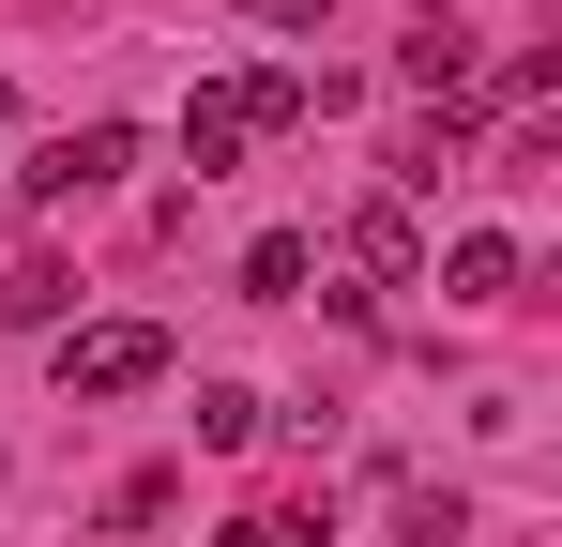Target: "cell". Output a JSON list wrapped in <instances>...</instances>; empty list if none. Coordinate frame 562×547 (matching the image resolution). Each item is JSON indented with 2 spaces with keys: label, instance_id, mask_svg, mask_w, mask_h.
<instances>
[{
  "label": "cell",
  "instance_id": "obj_1",
  "mask_svg": "<svg viewBox=\"0 0 562 547\" xmlns=\"http://www.w3.org/2000/svg\"><path fill=\"white\" fill-rule=\"evenodd\" d=\"M304 107H319V91L289 77V62H244V77L183 91V168H198V182H213V168H244V153H259V137H289Z\"/></svg>",
  "mask_w": 562,
  "mask_h": 547
},
{
  "label": "cell",
  "instance_id": "obj_2",
  "mask_svg": "<svg viewBox=\"0 0 562 547\" xmlns=\"http://www.w3.org/2000/svg\"><path fill=\"white\" fill-rule=\"evenodd\" d=\"M153 380H168V335H153V320H77V335H61V395H77V411H122V395H153Z\"/></svg>",
  "mask_w": 562,
  "mask_h": 547
},
{
  "label": "cell",
  "instance_id": "obj_3",
  "mask_svg": "<svg viewBox=\"0 0 562 547\" xmlns=\"http://www.w3.org/2000/svg\"><path fill=\"white\" fill-rule=\"evenodd\" d=\"M122 168H137V122H77V137H46V153L15 168V198H31V213H77V198H106Z\"/></svg>",
  "mask_w": 562,
  "mask_h": 547
},
{
  "label": "cell",
  "instance_id": "obj_4",
  "mask_svg": "<svg viewBox=\"0 0 562 547\" xmlns=\"http://www.w3.org/2000/svg\"><path fill=\"white\" fill-rule=\"evenodd\" d=\"M350 274H366V304H380V289H426V228H411V198H366V213H350Z\"/></svg>",
  "mask_w": 562,
  "mask_h": 547
},
{
  "label": "cell",
  "instance_id": "obj_5",
  "mask_svg": "<svg viewBox=\"0 0 562 547\" xmlns=\"http://www.w3.org/2000/svg\"><path fill=\"white\" fill-rule=\"evenodd\" d=\"M517 228H457V244H441V304H517Z\"/></svg>",
  "mask_w": 562,
  "mask_h": 547
},
{
  "label": "cell",
  "instance_id": "obj_6",
  "mask_svg": "<svg viewBox=\"0 0 562 547\" xmlns=\"http://www.w3.org/2000/svg\"><path fill=\"white\" fill-rule=\"evenodd\" d=\"M304 274H319V244H304V228L244 244V304H304Z\"/></svg>",
  "mask_w": 562,
  "mask_h": 547
},
{
  "label": "cell",
  "instance_id": "obj_7",
  "mask_svg": "<svg viewBox=\"0 0 562 547\" xmlns=\"http://www.w3.org/2000/svg\"><path fill=\"white\" fill-rule=\"evenodd\" d=\"M259 426H274V395H244V380H213V395H198V442H213V456H244Z\"/></svg>",
  "mask_w": 562,
  "mask_h": 547
},
{
  "label": "cell",
  "instance_id": "obj_8",
  "mask_svg": "<svg viewBox=\"0 0 562 547\" xmlns=\"http://www.w3.org/2000/svg\"><path fill=\"white\" fill-rule=\"evenodd\" d=\"M395 533H411V547H457L471 502H457V487H395Z\"/></svg>",
  "mask_w": 562,
  "mask_h": 547
},
{
  "label": "cell",
  "instance_id": "obj_9",
  "mask_svg": "<svg viewBox=\"0 0 562 547\" xmlns=\"http://www.w3.org/2000/svg\"><path fill=\"white\" fill-rule=\"evenodd\" d=\"M213 547H319V517H289V502H259V517H228Z\"/></svg>",
  "mask_w": 562,
  "mask_h": 547
},
{
  "label": "cell",
  "instance_id": "obj_10",
  "mask_svg": "<svg viewBox=\"0 0 562 547\" xmlns=\"http://www.w3.org/2000/svg\"><path fill=\"white\" fill-rule=\"evenodd\" d=\"M259 15H319V0H259Z\"/></svg>",
  "mask_w": 562,
  "mask_h": 547
}]
</instances>
